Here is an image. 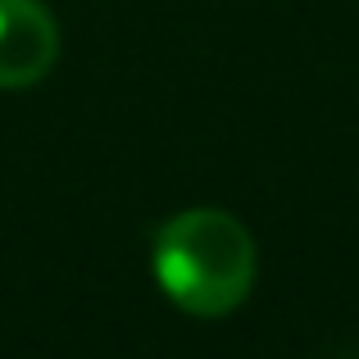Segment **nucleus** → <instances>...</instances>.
<instances>
[{
	"label": "nucleus",
	"instance_id": "nucleus-1",
	"mask_svg": "<svg viewBox=\"0 0 359 359\" xmlns=\"http://www.w3.org/2000/svg\"><path fill=\"white\" fill-rule=\"evenodd\" d=\"M255 237L228 210H182L155 237V278L177 309L223 318L255 287Z\"/></svg>",
	"mask_w": 359,
	"mask_h": 359
},
{
	"label": "nucleus",
	"instance_id": "nucleus-2",
	"mask_svg": "<svg viewBox=\"0 0 359 359\" xmlns=\"http://www.w3.org/2000/svg\"><path fill=\"white\" fill-rule=\"evenodd\" d=\"M60 60V27L41 0H0V91L41 82Z\"/></svg>",
	"mask_w": 359,
	"mask_h": 359
}]
</instances>
